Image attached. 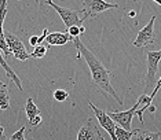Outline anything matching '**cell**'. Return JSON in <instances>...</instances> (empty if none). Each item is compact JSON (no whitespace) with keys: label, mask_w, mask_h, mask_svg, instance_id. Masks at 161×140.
<instances>
[{"label":"cell","mask_w":161,"mask_h":140,"mask_svg":"<svg viewBox=\"0 0 161 140\" xmlns=\"http://www.w3.org/2000/svg\"><path fill=\"white\" fill-rule=\"evenodd\" d=\"M73 43H75V47L77 48L79 54L84 58L86 63L88 65V69L91 72V77H92V81H94L95 85H97L102 92H103V95L106 98L110 96V98L114 99V100H117L119 105H123V100L120 99L119 95L116 94L114 88H113L112 84H110L112 73L105 67L103 63H102V62L98 59V58L95 57V55L91 52V51L87 48V47L84 46L81 41H80L79 37H75Z\"/></svg>","instance_id":"6da1fadb"},{"label":"cell","mask_w":161,"mask_h":140,"mask_svg":"<svg viewBox=\"0 0 161 140\" xmlns=\"http://www.w3.org/2000/svg\"><path fill=\"white\" fill-rule=\"evenodd\" d=\"M46 4L51 6L54 10L58 13V15L61 17L62 22L65 24V26L69 28L72 26V25H79V26H81V25L84 24V21L87 19L86 14H84V10H70V8H65V7H59L58 4H55V3L53 2V0H47Z\"/></svg>","instance_id":"7a4b0ae2"},{"label":"cell","mask_w":161,"mask_h":140,"mask_svg":"<svg viewBox=\"0 0 161 140\" xmlns=\"http://www.w3.org/2000/svg\"><path fill=\"white\" fill-rule=\"evenodd\" d=\"M161 61V50L158 51H146V63H147V72H146V85L145 94L156 85V74L158 63Z\"/></svg>","instance_id":"3957f363"},{"label":"cell","mask_w":161,"mask_h":140,"mask_svg":"<svg viewBox=\"0 0 161 140\" xmlns=\"http://www.w3.org/2000/svg\"><path fill=\"white\" fill-rule=\"evenodd\" d=\"M4 36H6V41H7V46H8L11 54L15 57V59L18 61H28L31 58V54L26 51L25 48V44L22 43L18 36L13 35L10 32H4Z\"/></svg>","instance_id":"277c9868"},{"label":"cell","mask_w":161,"mask_h":140,"mask_svg":"<svg viewBox=\"0 0 161 140\" xmlns=\"http://www.w3.org/2000/svg\"><path fill=\"white\" fill-rule=\"evenodd\" d=\"M156 18H157L156 15H153L150 18V21L147 22V25L139 30L136 39H135V41L132 43L134 47H136V48H143V47L150 46V44L154 43V40H156V35H154Z\"/></svg>","instance_id":"5b68a950"},{"label":"cell","mask_w":161,"mask_h":140,"mask_svg":"<svg viewBox=\"0 0 161 140\" xmlns=\"http://www.w3.org/2000/svg\"><path fill=\"white\" fill-rule=\"evenodd\" d=\"M84 14L88 18H97L101 13L110 8H117V3H106L105 0H83Z\"/></svg>","instance_id":"8992f818"},{"label":"cell","mask_w":161,"mask_h":140,"mask_svg":"<svg viewBox=\"0 0 161 140\" xmlns=\"http://www.w3.org/2000/svg\"><path fill=\"white\" fill-rule=\"evenodd\" d=\"M88 105H90V109L94 111V114H95V117H97V120H98V122H99V125L109 133L110 139L112 140H117V137H116V125L117 124L110 118L109 113H106V111H103V110L98 109L97 106H95L94 103H91V102L88 103Z\"/></svg>","instance_id":"52a82bcc"},{"label":"cell","mask_w":161,"mask_h":140,"mask_svg":"<svg viewBox=\"0 0 161 140\" xmlns=\"http://www.w3.org/2000/svg\"><path fill=\"white\" fill-rule=\"evenodd\" d=\"M141 106H142V103L138 100L130 110H125V111H114V113H109V116H110V118L114 121L117 125L123 127L124 129H127V131H131V125H132V118H134L135 114H136V110L141 107Z\"/></svg>","instance_id":"ba28073f"},{"label":"cell","mask_w":161,"mask_h":140,"mask_svg":"<svg viewBox=\"0 0 161 140\" xmlns=\"http://www.w3.org/2000/svg\"><path fill=\"white\" fill-rule=\"evenodd\" d=\"M76 139L77 140H103L105 137L101 135V132L98 131L97 125H94V121L90 118L80 128Z\"/></svg>","instance_id":"9c48e42d"},{"label":"cell","mask_w":161,"mask_h":140,"mask_svg":"<svg viewBox=\"0 0 161 140\" xmlns=\"http://www.w3.org/2000/svg\"><path fill=\"white\" fill-rule=\"evenodd\" d=\"M7 2H8V0H0V50L4 54L6 59L10 57V54H11V51H10L8 46H7V41H6L4 30H3V24H4V19L7 15Z\"/></svg>","instance_id":"30bf717a"},{"label":"cell","mask_w":161,"mask_h":140,"mask_svg":"<svg viewBox=\"0 0 161 140\" xmlns=\"http://www.w3.org/2000/svg\"><path fill=\"white\" fill-rule=\"evenodd\" d=\"M75 37H72L68 32L62 33V32H54V33H48L46 37V41L50 46H65L69 41H73Z\"/></svg>","instance_id":"8fae6325"},{"label":"cell","mask_w":161,"mask_h":140,"mask_svg":"<svg viewBox=\"0 0 161 140\" xmlns=\"http://www.w3.org/2000/svg\"><path fill=\"white\" fill-rule=\"evenodd\" d=\"M0 66L3 67V70L6 72V74H7V77H8L10 80L13 81L14 84L18 87V89H19L21 92H22V83H21V78L18 77L17 74H15V72L13 70V67L10 66L8 63H7V59L4 57L2 55V50H0Z\"/></svg>","instance_id":"7c38bea8"},{"label":"cell","mask_w":161,"mask_h":140,"mask_svg":"<svg viewBox=\"0 0 161 140\" xmlns=\"http://www.w3.org/2000/svg\"><path fill=\"white\" fill-rule=\"evenodd\" d=\"M132 139H136V140H160L161 139V132L134 129L132 131Z\"/></svg>","instance_id":"4fadbf2b"},{"label":"cell","mask_w":161,"mask_h":140,"mask_svg":"<svg viewBox=\"0 0 161 140\" xmlns=\"http://www.w3.org/2000/svg\"><path fill=\"white\" fill-rule=\"evenodd\" d=\"M10 109V95H8V87L7 84L0 81V110L6 111Z\"/></svg>","instance_id":"5bb4252c"},{"label":"cell","mask_w":161,"mask_h":140,"mask_svg":"<svg viewBox=\"0 0 161 140\" xmlns=\"http://www.w3.org/2000/svg\"><path fill=\"white\" fill-rule=\"evenodd\" d=\"M25 113H26V117H28V120H32L33 117L36 116H39L40 114V110L39 107L33 103V100H32L31 98L26 100V105H25Z\"/></svg>","instance_id":"9a60e30c"},{"label":"cell","mask_w":161,"mask_h":140,"mask_svg":"<svg viewBox=\"0 0 161 140\" xmlns=\"http://www.w3.org/2000/svg\"><path fill=\"white\" fill-rule=\"evenodd\" d=\"M116 137L117 140H132V131H127L120 125H116Z\"/></svg>","instance_id":"2e32d148"},{"label":"cell","mask_w":161,"mask_h":140,"mask_svg":"<svg viewBox=\"0 0 161 140\" xmlns=\"http://www.w3.org/2000/svg\"><path fill=\"white\" fill-rule=\"evenodd\" d=\"M47 51H48V47L43 46V44H37L36 47H33V51L31 52V58H35V59H40V58L46 57Z\"/></svg>","instance_id":"e0dca14e"},{"label":"cell","mask_w":161,"mask_h":140,"mask_svg":"<svg viewBox=\"0 0 161 140\" xmlns=\"http://www.w3.org/2000/svg\"><path fill=\"white\" fill-rule=\"evenodd\" d=\"M69 98V94L65 89H57L54 91V99L57 102H65Z\"/></svg>","instance_id":"ac0fdd59"},{"label":"cell","mask_w":161,"mask_h":140,"mask_svg":"<svg viewBox=\"0 0 161 140\" xmlns=\"http://www.w3.org/2000/svg\"><path fill=\"white\" fill-rule=\"evenodd\" d=\"M68 33L72 36V37H80V36H81V30H80L79 25H72V26H69Z\"/></svg>","instance_id":"d6986e66"},{"label":"cell","mask_w":161,"mask_h":140,"mask_svg":"<svg viewBox=\"0 0 161 140\" xmlns=\"http://www.w3.org/2000/svg\"><path fill=\"white\" fill-rule=\"evenodd\" d=\"M25 131H26V127L24 125L19 131H17L15 133H13L11 136H10V139L11 140H24L25 139Z\"/></svg>","instance_id":"ffe728a7"},{"label":"cell","mask_w":161,"mask_h":140,"mask_svg":"<svg viewBox=\"0 0 161 140\" xmlns=\"http://www.w3.org/2000/svg\"><path fill=\"white\" fill-rule=\"evenodd\" d=\"M29 121V125L31 127H33V128H39L40 125H42V122H43V118H42V116H36V117H33L32 120H28Z\"/></svg>","instance_id":"44dd1931"},{"label":"cell","mask_w":161,"mask_h":140,"mask_svg":"<svg viewBox=\"0 0 161 140\" xmlns=\"http://www.w3.org/2000/svg\"><path fill=\"white\" fill-rule=\"evenodd\" d=\"M160 88H161V77H160V80L157 81V84L154 85V88H153V92H152V94H150V96H152L153 99H154V96L157 95V92L160 91Z\"/></svg>","instance_id":"7402d4cb"},{"label":"cell","mask_w":161,"mask_h":140,"mask_svg":"<svg viewBox=\"0 0 161 140\" xmlns=\"http://www.w3.org/2000/svg\"><path fill=\"white\" fill-rule=\"evenodd\" d=\"M29 44H31L32 47H36L39 44V36H32V37H29Z\"/></svg>","instance_id":"603a6c76"},{"label":"cell","mask_w":161,"mask_h":140,"mask_svg":"<svg viewBox=\"0 0 161 140\" xmlns=\"http://www.w3.org/2000/svg\"><path fill=\"white\" fill-rule=\"evenodd\" d=\"M47 35H48V29H44V30H43V35L39 36V44H42L43 41H44L46 37H47Z\"/></svg>","instance_id":"cb8c5ba5"},{"label":"cell","mask_w":161,"mask_h":140,"mask_svg":"<svg viewBox=\"0 0 161 140\" xmlns=\"http://www.w3.org/2000/svg\"><path fill=\"white\" fill-rule=\"evenodd\" d=\"M3 139H6V136H4V128L0 125V140H3Z\"/></svg>","instance_id":"d4e9b609"},{"label":"cell","mask_w":161,"mask_h":140,"mask_svg":"<svg viewBox=\"0 0 161 140\" xmlns=\"http://www.w3.org/2000/svg\"><path fill=\"white\" fill-rule=\"evenodd\" d=\"M128 15H130V17H135V15H136V13H135V11H130V13H128Z\"/></svg>","instance_id":"484cf974"},{"label":"cell","mask_w":161,"mask_h":140,"mask_svg":"<svg viewBox=\"0 0 161 140\" xmlns=\"http://www.w3.org/2000/svg\"><path fill=\"white\" fill-rule=\"evenodd\" d=\"M149 110H150V111H152V113H154V111H156V106H150Z\"/></svg>","instance_id":"4316f807"},{"label":"cell","mask_w":161,"mask_h":140,"mask_svg":"<svg viewBox=\"0 0 161 140\" xmlns=\"http://www.w3.org/2000/svg\"><path fill=\"white\" fill-rule=\"evenodd\" d=\"M153 2H156L157 4H160V6H161V0H153Z\"/></svg>","instance_id":"83f0119b"}]
</instances>
